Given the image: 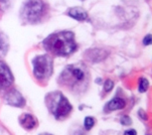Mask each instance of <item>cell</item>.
<instances>
[{
    "instance_id": "1",
    "label": "cell",
    "mask_w": 152,
    "mask_h": 135,
    "mask_svg": "<svg viewBox=\"0 0 152 135\" xmlns=\"http://www.w3.org/2000/svg\"><path fill=\"white\" fill-rule=\"evenodd\" d=\"M60 84L72 93H84L90 83V73L83 64H73L66 67L58 79Z\"/></svg>"
},
{
    "instance_id": "2",
    "label": "cell",
    "mask_w": 152,
    "mask_h": 135,
    "mask_svg": "<svg viewBox=\"0 0 152 135\" xmlns=\"http://www.w3.org/2000/svg\"><path fill=\"white\" fill-rule=\"evenodd\" d=\"M45 50L55 56H68L77 48L75 35L71 32H61L50 34L43 41Z\"/></svg>"
},
{
    "instance_id": "3",
    "label": "cell",
    "mask_w": 152,
    "mask_h": 135,
    "mask_svg": "<svg viewBox=\"0 0 152 135\" xmlns=\"http://www.w3.org/2000/svg\"><path fill=\"white\" fill-rule=\"evenodd\" d=\"M45 104L56 119H64L71 113L72 105L61 92H51L45 96Z\"/></svg>"
},
{
    "instance_id": "4",
    "label": "cell",
    "mask_w": 152,
    "mask_h": 135,
    "mask_svg": "<svg viewBox=\"0 0 152 135\" xmlns=\"http://www.w3.org/2000/svg\"><path fill=\"white\" fill-rule=\"evenodd\" d=\"M46 12V6L40 0H28L20 9V17L26 23H37Z\"/></svg>"
},
{
    "instance_id": "5",
    "label": "cell",
    "mask_w": 152,
    "mask_h": 135,
    "mask_svg": "<svg viewBox=\"0 0 152 135\" xmlns=\"http://www.w3.org/2000/svg\"><path fill=\"white\" fill-rule=\"evenodd\" d=\"M33 64V75L37 81L45 82L53 73V59L48 54H42L34 58Z\"/></svg>"
},
{
    "instance_id": "6",
    "label": "cell",
    "mask_w": 152,
    "mask_h": 135,
    "mask_svg": "<svg viewBox=\"0 0 152 135\" xmlns=\"http://www.w3.org/2000/svg\"><path fill=\"white\" fill-rule=\"evenodd\" d=\"M13 82V76L9 68L3 62H0V91L6 90Z\"/></svg>"
},
{
    "instance_id": "7",
    "label": "cell",
    "mask_w": 152,
    "mask_h": 135,
    "mask_svg": "<svg viewBox=\"0 0 152 135\" xmlns=\"http://www.w3.org/2000/svg\"><path fill=\"white\" fill-rule=\"evenodd\" d=\"M5 101L7 104L14 107H21L25 104V101L23 99L21 94L16 90H11L5 95Z\"/></svg>"
},
{
    "instance_id": "8",
    "label": "cell",
    "mask_w": 152,
    "mask_h": 135,
    "mask_svg": "<svg viewBox=\"0 0 152 135\" xmlns=\"http://www.w3.org/2000/svg\"><path fill=\"white\" fill-rule=\"evenodd\" d=\"M19 122L20 125L27 130H30L37 126V119L33 117L31 114H23L19 118Z\"/></svg>"
},
{
    "instance_id": "9",
    "label": "cell",
    "mask_w": 152,
    "mask_h": 135,
    "mask_svg": "<svg viewBox=\"0 0 152 135\" xmlns=\"http://www.w3.org/2000/svg\"><path fill=\"white\" fill-rule=\"evenodd\" d=\"M126 106L125 101L122 98H114L108 102V104L105 106V112H111L115 110H121Z\"/></svg>"
},
{
    "instance_id": "10",
    "label": "cell",
    "mask_w": 152,
    "mask_h": 135,
    "mask_svg": "<svg viewBox=\"0 0 152 135\" xmlns=\"http://www.w3.org/2000/svg\"><path fill=\"white\" fill-rule=\"evenodd\" d=\"M68 15L71 17L75 18L77 20H86L88 18V13L86 12V10H84L81 7H74V8H71L68 11Z\"/></svg>"
},
{
    "instance_id": "11",
    "label": "cell",
    "mask_w": 152,
    "mask_h": 135,
    "mask_svg": "<svg viewBox=\"0 0 152 135\" xmlns=\"http://www.w3.org/2000/svg\"><path fill=\"white\" fill-rule=\"evenodd\" d=\"M8 51V41L3 33H0V58L4 56Z\"/></svg>"
},
{
    "instance_id": "12",
    "label": "cell",
    "mask_w": 152,
    "mask_h": 135,
    "mask_svg": "<svg viewBox=\"0 0 152 135\" xmlns=\"http://www.w3.org/2000/svg\"><path fill=\"white\" fill-rule=\"evenodd\" d=\"M148 87H149V82L147 80H146L145 78L140 79V82H139V92H141V93L146 92Z\"/></svg>"
},
{
    "instance_id": "13",
    "label": "cell",
    "mask_w": 152,
    "mask_h": 135,
    "mask_svg": "<svg viewBox=\"0 0 152 135\" xmlns=\"http://www.w3.org/2000/svg\"><path fill=\"white\" fill-rule=\"evenodd\" d=\"M95 124V120L92 117H86L84 122V127L86 128V130H90L92 129V127L94 126Z\"/></svg>"
},
{
    "instance_id": "14",
    "label": "cell",
    "mask_w": 152,
    "mask_h": 135,
    "mask_svg": "<svg viewBox=\"0 0 152 135\" xmlns=\"http://www.w3.org/2000/svg\"><path fill=\"white\" fill-rule=\"evenodd\" d=\"M113 87H114V83L111 81V80H107L104 84V91L105 92H110L113 89Z\"/></svg>"
},
{
    "instance_id": "15",
    "label": "cell",
    "mask_w": 152,
    "mask_h": 135,
    "mask_svg": "<svg viewBox=\"0 0 152 135\" xmlns=\"http://www.w3.org/2000/svg\"><path fill=\"white\" fill-rule=\"evenodd\" d=\"M9 0H0V12H3L8 7Z\"/></svg>"
},
{
    "instance_id": "16",
    "label": "cell",
    "mask_w": 152,
    "mask_h": 135,
    "mask_svg": "<svg viewBox=\"0 0 152 135\" xmlns=\"http://www.w3.org/2000/svg\"><path fill=\"white\" fill-rule=\"evenodd\" d=\"M131 119L130 117H128V116H123L122 118H121V123L123 124V125H130L131 124Z\"/></svg>"
},
{
    "instance_id": "17",
    "label": "cell",
    "mask_w": 152,
    "mask_h": 135,
    "mask_svg": "<svg viewBox=\"0 0 152 135\" xmlns=\"http://www.w3.org/2000/svg\"><path fill=\"white\" fill-rule=\"evenodd\" d=\"M143 43L145 45H150V43H151V35L150 34H148V35L145 36V38H144V40H143Z\"/></svg>"
},
{
    "instance_id": "18",
    "label": "cell",
    "mask_w": 152,
    "mask_h": 135,
    "mask_svg": "<svg viewBox=\"0 0 152 135\" xmlns=\"http://www.w3.org/2000/svg\"><path fill=\"white\" fill-rule=\"evenodd\" d=\"M124 135H136V130H134V129H130V130L125 131Z\"/></svg>"
},
{
    "instance_id": "19",
    "label": "cell",
    "mask_w": 152,
    "mask_h": 135,
    "mask_svg": "<svg viewBox=\"0 0 152 135\" xmlns=\"http://www.w3.org/2000/svg\"><path fill=\"white\" fill-rule=\"evenodd\" d=\"M40 135H50V134H48V133H45V134H40Z\"/></svg>"
}]
</instances>
